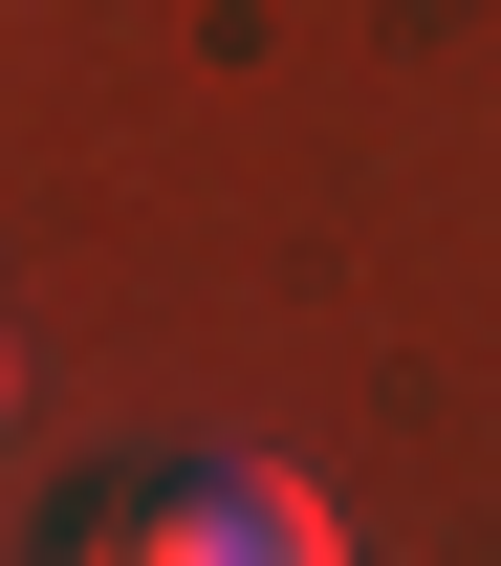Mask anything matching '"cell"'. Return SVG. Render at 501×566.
Segmentation results:
<instances>
[{
    "label": "cell",
    "mask_w": 501,
    "mask_h": 566,
    "mask_svg": "<svg viewBox=\"0 0 501 566\" xmlns=\"http://www.w3.org/2000/svg\"><path fill=\"white\" fill-rule=\"evenodd\" d=\"M44 545L66 566H327L349 523H327V480H284V458H87V480L44 501Z\"/></svg>",
    "instance_id": "1"
},
{
    "label": "cell",
    "mask_w": 501,
    "mask_h": 566,
    "mask_svg": "<svg viewBox=\"0 0 501 566\" xmlns=\"http://www.w3.org/2000/svg\"><path fill=\"white\" fill-rule=\"evenodd\" d=\"M0 392H22V349H0Z\"/></svg>",
    "instance_id": "2"
}]
</instances>
